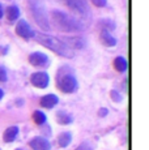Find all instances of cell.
<instances>
[{
	"mask_svg": "<svg viewBox=\"0 0 149 150\" xmlns=\"http://www.w3.org/2000/svg\"><path fill=\"white\" fill-rule=\"evenodd\" d=\"M71 141H72V134H71L70 132H64V133H60L59 137H58L59 146H62V148H67V146L71 144Z\"/></svg>",
	"mask_w": 149,
	"mask_h": 150,
	"instance_id": "13",
	"label": "cell"
},
{
	"mask_svg": "<svg viewBox=\"0 0 149 150\" xmlns=\"http://www.w3.org/2000/svg\"><path fill=\"white\" fill-rule=\"evenodd\" d=\"M29 62L31 65L35 67H45L48 64V57L42 52H33L29 55Z\"/></svg>",
	"mask_w": 149,
	"mask_h": 150,
	"instance_id": "9",
	"label": "cell"
},
{
	"mask_svg": "<svg viewBox=\"0 0 149 150\" xmlns=\"http://www.w3.org/2000/svg\"><path fill=\"white\" fill-rule=\"evenodd\" d=\"M58 88L63 93H73L77 89V81L72 73H59L58 76Z\"/></svg>",
	"mask_w": 149,
	"mask_h": 150,
	"instance_id": "4",
	"label": "cell"
},
{
	"mask_svg": "<svg viewBox=\"0 0 149 150\" xmlns=\"http://www.w3.org/2000/svg\"><path fill=\"white\" fill-rule=\"evenodd\" d=\"M16 150H24V149H16Z\"/></svg>",
	"mask_w": 149,
	"mask_h": 150,
	"instance_id": "27",
	"label": "cell"
},
{
	"mask_svg": "<svg viewBox=\"0 0 149 150\" xmlns=\"http://www.w3.org/2000/svg\"><path fill=\"white\" fill-rule=\"evenodd\" d=\"M93 1L94 5H97V7H105L106 5V0H92Z\"/></svg>",
	"mask_w": 149,
	"mask_h": 150,
	"instance_id": "23",
	"label": "cell"
},
{
	"mask_svg": "<svg viewBox=\"0 0 149 150\" xmlns=\"http://www.w3.org/2000/svg\"><path fill=\"white\" fill-rule=\"evenodd\" d=\"M107 112H109V111H107L106 108H101V110H99V116H105Z\"/></svg>",
	"mask_w": 149,
	"mask_h": 150,
	"instance_id": "24",
	"label": "cell"
},
{
	"mask_svg": "<svg viewBox=\"0 0 149 150\" xmlns=\"http://www.w3.org/2000/svg\"><path fill=\"white\" fill-rule=\"evenodd\" d=\"M17 134H18V127L13 125V127H9V128L5 129L4 134H3V138H4L5 142H13L16 140Z\"/></svg>",
	"mask_w": 149,
	"mask_h": 150,
	"instance_id": "10",
	"label": "cell"
},
{
	"mask_svg": "<svg viewBox=\"0 0 149 150\" xmlns=\"http://www.w3.org/2000/svg\"><path fill=\"white\" fill-rule=\"evenodd\" d=\"M65 41H67L65 45H67L70 48H72V47L81 48L82 46H84V41H82L81 38H68V39H65Z\"/></svg>",
	"mask_w": 149,
	"mask_h": 150,
	"instance_id": "17",
	"label": "cell"
},
{
	"mask_svg": "<svg viewBox=\"0 0 149 150\" xmlns=\"http://www.w3.org/2000/svg\"><path fill=\"white\" fill-rule=\"evenodd\" d=\"M38 38V42L41 45H43L45 47L50 48L53 50L54 52H56L60 56H64V57H73V50L70 48L65 42L60 41V39L55 38V37H51V35H47V34H38L37 35Z\"/></svg>",
	"mask_w": 149,
	"mask_h": 150,
	"instance_id": "2",
	"label": "cell"
},
{
	"mask_svg": "<svg viewBox=\"0 0 149 150\" xmlns=\"http://www.w3.org/2000/svg\"><path fill=\"white\" fill-rule=\"evenodd\" d=\"M110 94H111V98H113V100H114V102H120V100L123 99L122 96H120V94L118 93V91H115V90H113Z\"/></svg>",
	"mask_w": 149,
	"mask_h": 150,
	"instance_id": "20",
	"label": "cell"
},
{
	"mask_svg": "<svg viewBox=\"0 0 149 150\" xmlns=\"http://www.w3.org/2000/svg\"><path fill=\"white\" fill-rule=\"evenodd\" d=\"M3 97H4V93H3V90H1V89H0V99H1Z\"/></svg>",
	"mask_w": 149,
	"mask_h": 150,
	"instance_id": "26",
	"label": "cell"
},
{
	"mask_svg": "<svg viewBox=\"0 0 149 150\" xmlns=\"http://www.w3.org/2000/svg\"><path fill=\"white\" fill-rule=\"evenodd\" d=\"M99 39H101V42L104 43L105 46H107V47H113V46L116 45V39L106 30L101 31V34H99Z\"/></svg>",
	"mask_w": 149,
	"mask_h": 150,
	"instance_id": "12",
	"label": "cell"
},
{
	"mask_svg": "<svg viewBox=\"0 0 149 150\" xmlns=\"http://www.w3.org/2000/svg\"><path fill=\"white\" fill-rule=\"evenodd\" d=\"M56 120H58L59 124H62V125H65V124H71L72 123V116H71L70 114H67V112L64 111H59L58 114H56Z\"/></svg>",
	"mask_w": 149,
	"mask_h": 150,
	"instance_id": "14",
	"label": "cell"
},
{
	"mask_svg": "<svg viewBox=\"0 0 149 150\" xmlns=\"http://www.w3.org/2000/svg\"><path fill=\"white\" fill-rule=\"evenodd\" d=\"M3 17V7H1V4H0V18Z\"/></svg>",
	"mask_w": 149,
	"mask_h": 150,
	"instance_id": "25",
	"label": "cell"
},
{
	"mask_svg": "<svg viewBox=\"0 0 149 150\" xmlns=\"http://www.w3.org/2000/svg\"><path fill=\"white\" fill-rule=\"evenodd\" d=\"M16 33L22 38H33L35 35L34 30H31L30 25L25 20H20L18 24L16 25Z\"/></svg>",
	"mask_w": 149,
	"mask_h": 150,
	"instance_id": "7",
	"label": "cell"
},
{
	"mask_svg": "<svg viewBox=\"0 0 149 150\" xmlns=\"http://www.w3.org/2000/svg\"><path fill=\"white\" fill-rule=\"evenodd\" d=\"M7 81V72L3 67H0V82Z\"/></svg>",
	"mask_w": 149,
	"mask_h": 150,
	"instance_id": "22",
	"label": "cell"
},
{
	"mask_svg": "<svg viewBox=\"0 0 149 150\" xmlns=\"http://www.w3.org/2000/svg\"><path fill=\"white\" fill-rule=\"evenodd\" d=\"M30 7L34 18H35V22L39 25V28L43 29V30H50V24H48L45 5L39 0H30Z\"/></svg>",
	"mask_w": 149,
	"mask_h": 150,
	"instance_id": "3",
	"label": "cell"
},
{
	"mask_svg": "<svg viewBox=\"0 0 149 150\" xmlns=\"http://www.w3.org/2000/svg\"><path fill=\"white\" fill-rule=\"evenodd\" d=\"M7 17L9 21H16L20 17V9L16 7V5H11L7 9Z\"/></svg>",
	"mask_w": 149,
	"mask_h": 150,
	"instance_id": "16",
	"label": "cell"
},
{
	"mask_svg": "<svg viewBox=\"0 0 149 150\" xmlns=\"http://www.w3.org/2000/svg\"><path fill=\"white\" fill-rule=\"evenodd\" d=\"M74 150H93V148L90 146V144H88V142H82L81 145L79 146V148H76Z\"/></svg>",
	"mask_w": 149,
	"mask_h": 150,
	"instance_id": "21",
	"label": "cell"
},
{
	"mask_svg": "<svg viewBox=\"0 0 149 150\" xmlns=\"http://www.w3.org/2000/svg\"><path fill=\"white\" fill-rule=\"evenodd\" d=\"M33 119H34V122L38 124V125H42L43 123H46V115L43 114V112H41V111H34Z\"/></svg>",
	"mask_w": 149,
	"mask_h": 150,
	"instance_id": "18",
	"label": "cell"
},
{
	"mask_svg": "<svg viewBox=\"0 0 149 150\" xmlns=\"http://www.w3.org/2000/svg\"><path fill=\"white\" fill-rule=\"evenodd\" d=\"M30 82L33 83L35 88L39 89H45L48 86V82H50V77L46 72H37V73H33L30 77Z\"/></svg>",
	"mask_w": 149,
	"mask_h": 150,
	"instance_id": "6",
	"label": "cell"
},
{
	"mask_svg": "<svg viewBox=\"0 0 149 150\" xmlns=\"http://www.w3.org/2000/svg\"><path fill=\"white\" fill-rule=\"evenodd\" d=\"M29 145L33 150H50L51 149V145H50V142H48V140H46L45 137H41V136L31 138Z\"/></svg>",
	"mask_w": 149,
	"mask_h": 150,
	"instance_id": "8",
	"label": "cell"
},
{
	"mask_svg": "<svg viewBox=\"0 0 149 150\" xmlns=\"http://www.w3.org/2000/svg\"><path fill=\"white\" fill-rule=\"evenodd\" d=\"M58 102H59L58 97L54 96V94H47V96L41 98V105L46 108H53Z\"/></svg>",
	"mask_w": 149,
	"mask_h": 150,
	"instance_id": "11",
	"label": "cell"
},
{
	"mask_svg": "<svg viewBox=\"0 0 149 150\" xmlns=\"http://www.w3.org/2000/svg\"><path fill=\"white\" fill-rule=\"evenodd\" d=\"M67 4L71 9L74 11L81 17L90 16V9H89V5H88L87 0H67Z\"/></svg>",
	"mask_w": 149,
	"mask_h": 150,
	"instance_id": "5",
	"label": "cell"
},
{
	"mask_svg": "<svg viewBox=\"0 0 149 150\" xmlns=\"http://www.w3.org/2000/svg\"><path fill=\"white\" fill-rule=\"evenodd\" d=\"M55 26L60 31H81L84 25L80 22V20L70 16L68 13L60 12V11H53L51 13Z\"/></svg>",
	"mask_w": 149,
	"mask_h": 150,
	"instance_id": "1",
	"label": "cell"
},
{
	"mask_svg": "<svg viewBox=\"0 0 149 150\" xmlns=\"http://www.w3.org/2000/svg\"><path fill=\"white\" fill-rule=\"evenodd\" d=\"M114 67H115V69L118 72H126L127 71V67H128L127 60L122 56H118L115 60H114Z\"/></svg>",
	"mask_w": 149,
	"mask_h": 150,
	"instance_id": "15",
	"label": "cell"
},
{
	"mask_svg": "<svg viewBox=\"0 0 149 150\" xmlns=\"http://www.w3.org/2000/svg\"><path fill=\"white\" fill-rule=\"evenodd\" d=\"M99 25H101L102 28V30H106V31H109V30H113L114 28H115V24H114L111 20H106V18H104L101 22H99Z\"/></svg>",
	"mask_w": 149,
	"mask_h": 150,
	"instance_id": "19",
	"label": "cell"
}]
</instances>
